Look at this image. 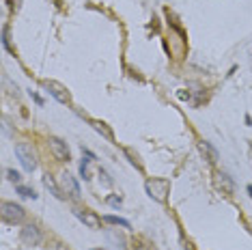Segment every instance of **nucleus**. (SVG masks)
<instances>
[{
	"label": "nucleus",
	"instance_id": "f257e3e1",
	"mask_svg": "<svg viewBox=\"0 0 252 250\" xmlns=\"http://www.w3.org/2000/svg\"><path fill=\"white\" fill-rule=\"evenodd\" d=\"M145 188H147V194L158 203H164L170 194V181L168 179H149L145 184Z\"/></svg>",
	"mask_w": 252,
	"mask_h": 250
},
{
	"label": "nucleus",
	"instance_id": "f03ea898",
	"mask_svg": "<svg viewBox=\"0 0 252 250\" xmlns=\"http://www.w3.org/2000/svg\"><path fill=\"white\" fill-rule=\"evenodd\" d=\"M0 216H2L4 222H9V224H20L22 220L26 218V212H24V207H22V205H18V203L2 201V205H0Z\"/></svg>",
	"mask_w": 252,
	"mask_h": 250
},
{
	"label": "nucleus",
	"instance_id": "7ed1b4c3",
	"mask_svg": "<svg viewBox=\"0 0 252 250\" xmlns=\"http://www.w3.org/2000/svg\"><path fill=\"white\" fill-rule=\"evenodd\" d=\"M15 156H18L20 164L24 166V170H28V173H32V170L37 168V157H35V153H32V149L26 143L15 145Z\"/></svg>",
	"mask_w": 252,
	"mask_h": 250
},
{
	"label": "nucleus",
	"instance_id": "20e7f679",
	"mask_svg": "<svg viewBox=\"0 0 252 250\" xmlns=\"http://www.w3.org/2000/svg\"><path fill=\"white\" fill-rule=\"evenodd\" d=\"M59 186H61V190L65 192V194H69L71 198H80V186H78V181L76 177H73L71 173H61V177H59Z\"/></svg>",
	"mask_w": 252,
	"mask_h": 250
},
{
	"label": "nucleus",
	"instance_id": "39448f33",
	"mask_svg": "<svg viewBox=\"0 0 252 250\" xmlns=\"http://www.w3.org/2000/svg\"><path fill=\"white\" fill-rule=\"evenodd\" d=\"M43 89L48 91L50 95L56 99V101H61V104H69V91H67L63 84L59 82H54V80H43Z\"/></svg>",
	"mask_w": 252,
	"mask_h": 250
},
{
	"label": "nucleus",
	"instance_id": "423d86ee",
	"mask_svg": "<svg viewBox=\"0 0 252 250\" xmlns=\"http://www.w3.org/2000/svg\"><path fill=\"white\" fill-rule=\"evenodd\" d=\"M50 151H52V156L56 160L61 162H69L71 156H69V149H67V143H63L61 138H56V136H50Z\"/></svg>",
	"mask_w": 252,
	"mask_h": 250
},
{
	"label": "nucleus",
	"instance_id": "0eeeda50",
	"mask_svg": "<svg viewBox=\"0 0 252 250\" xmlns=\"http://www.w3.org/2000/svg\"><path fill=\"white\" fill-rule=\"evenodd\" d=\"M20 242L24 244V246H37V244L41 242V231H39V226L37 224H26L20 233Z\"/></svg>",
	"mask_w": 252,
	"mask_h": 250
},
{
	"label": "nucleus",
	"instance_id": "6e6552de",
	"mask_svg": "<svg viewBox=\"0 0 252 250\" xmlns=\"http://www.w3.org/2000/svg\"><path fill=\"white\" fill-rule=\"evenodd\" d=\"M216 188L218 190H222V194H233L235 192V184H233V179L228 177L226 173H222V170H218L216 173Z\"/></svg>",
	"mask_w": 252,
	"mask_h": 250
},
{
	"label": "nucleus",
	"instance_id": "1a4fd4ad",
	"mask_svg": "<svg viewBox=\"0 0 252 250\" xmlns=\"http://www.w3.org/2000/svg\"><path fill=\"white\" fill-rule=\"evenodd\" d=\"M76 216L84 222V226L89 229H101V218L91 209H82V212H76Z\"/></svg>",
	"mask_w": 252,
	"mask_h": 250
},
{
	"label": "nucleus",
	"instance_id": "9d476101",
	"mask_svg": "<svg viewBox=\"0 0 252 250\" xmlns=\"http://www.w3.org/2000/svg\"><path fill=\"white\" fill-rule=\"evenodd\" d=\"M198 151L203 153V157L207 160L209 164H216L218 162V151H216V147L211 145V143H207V140H200L198 143Z\"/></svg>",
	"mask_w": 252,
	"mask_h": 250
},
{
	"label": "nucleus",
	"instance_id": "9b49d317",
	"mask_svg": "<svg viewBox=\"0 0 252 250\" xmlns=\"http://www.w3.org/2000/svg\"><path fill=\"white\" fill-rule=\"evenodd\" d=\"M43 186L48 188L50 192H52V194L56 196V198H65V194H63V190H61V186H56L54 184V179H52V175H43Z\"/></svg>",
	"mask_w": 252,
	"mask_h": 250
},
{
	"label": "nucleus",
	"instance_id": "f8f14e48",
	"mask_svg": "<svg viewBox=\"0 0 252 250\" xmlns=\"http://www.w3.org/2000/svg\"><path fill=\"white\" fill-rule=\"evenodd\" d=\"M91 125H93V127H95V132H97V134H101V136H104L106 140H110V143L114 140V134H112V129L108 127V125H106L104 121H91Z\"/></svg>",
	"mask_w": 252,
	"mask_h": 250
},
{
	"label": "nucleus",
	"instance_id": "ddd939ff",
	"mask_svg": "<svg viewBox=\"0 0 252 250\" xmlns=\"http://www.w3.org/2000/svg\"><path fill=\"white\" fill-rule=\"evenodd\" d=\"M104 220L106 222H110V224H119V226H123V229H129V220H125V218H119V216H104Z\"/></svg>",
	"mask_w": 252,
	"mask_h": 250
},
{
	"label": "nucleus",
	"instance_id": "4468645a",
	"mask_svg": "<svg viewBox=\"0 0 252 250\" xmlns=\"http://www.w3.org/2000/svg\"><path fill=\"white\" fill-rule=\"evenodd\" d=\"M18 194L24 196V198H37V192L31 190V188H26V186H18Z\"/></svg>",
	"mask_w": 252,
	"mask_h": 250
},
{
	"label": "nucleus",
	"instance_id": "2eb2a0df",
	"mask_svg": "<svg viewBox=\"0 0 252 250\" xmlns=\"http://www.w3.org/2000/svg\"><path fill=\"white\" fill-rule=\"evenodd\" d=\"M7 179H9V181H13V184H20V179H22V175L18 173V170H13V168H9V170H7Z\"/></svg>",
	"mask_w": 252,
	"mask_h": 250
},
{
	"label": "nucleus",
	"instance_id": "dca6fc26",
	"mask_svg": "<svg viewBox=\"0 0 252 250\" xmlns=\"http://www.w3.org/2000/svg\"><path fill=\"white\" fill-rule=\"evenodd\" d=\"M99 179L104 181V186H106V188H110V186H112V179L108 177V173H106L104 168H99Z\"/></svg>",
	"mask_w": 252,
	"mask_h": 250
},
{
	"label": "nucleus",
	"instance_id": "f3484780",
	"mask_svg": "<svg viewBox=\"0 0 252 250\" xmlns=\"http://www.w3.org/2000/svg\"><path fill=\"white\" fill-rule=\"evenodd\" d=\"M108 205H112V207H121V196H108Z\"/></svg>",
	"mask_w": 252,
	"mask_h": 250
},
{
	"label": "nucleus",
	"instance_id": "a211bd4d",
	"mask_svg": "<svg viewBox=\"0 0 252 250\" xmlns=\"http://www.w3.org/2000/svg\"><path fill=\"white\" fill-rule=\"evenodd\" d=\"M108 235H110V240H114L117 244H121V248L125 246V240H123V235H117V233H114V231H110V233H108Z\"/></svg>",
	"mask_w": 252,
	"mask_h": 250
},
{
	"label": "nucleus",
	"instance_id": "6ab92c4d",
	"mask_svg": "<svg viewBox=\"0 0 252 250\" xmlns=\"http://www.w3.org/2000/svg\"><path fill=\"white\" fill-rule=\"evenodd\" d=\"M80 173H82L84 179H89V160H84L82 164H80Z\"/></svg>",
	"mask_w": 252,
	"mask_h": 250
},
{
	"label": "nucleus",
	"instance_id": "aec40b11",
	"mask_svg": "<svg viewBox=\"0 0 252 250\" xmlns=\"http://www.w3.org/2000/svg\"><path fill=\"white\" fill-rule=\"evenodd\" d=\"M50 250H67L65 244H61V242H54L52 246H50Z\"/></svg>",
	"mask_w": 252,
	"mask_h": 250
},
{
	"label": "nucleus",
	"instance_id": "412c9836",
	"mask_svg": "<svg viewBox=\"0 0 252 250\" xmlns=\"http://www.w3.org/2000/svg\"><path fill=\"white\" fill-rule=\"evenodd\" d=\"M177 97H179V99H190V93H186V91H179V93H177Z\"/></svg>",
	"mask_w": 252,
	"mask_h": 250
},
{
	"label": "nucleus",
	"instance_id": "4be33fe9",
	"mask_svg": "<svg viewBox=\"0 0 252 250\" xmlns=\"http://www.w3.org/2000/svg\"><path fill=\"white\" fill-rule=\"evenodd\" d=\"M248 194H250V198H252V186H248Z\"/></svg>",
	"mask_w": 252,
	"mask_h": 250
},
{
	"label": "nucleus",
	"instance_id": "5701e85b",
	"mask_svg": "<svg viewBox=\"0 0 252 250\" xmlns=\"http://www.w3.org/2000/svg\"><path fill=\"white\" fill-rule=\"evenodd\" d=\"M93 250H104V248H93Z\"/></svg>",
	"mask_w": 252,
	"mask_h": 250
}]
</instances>
